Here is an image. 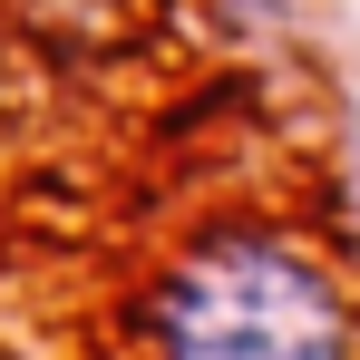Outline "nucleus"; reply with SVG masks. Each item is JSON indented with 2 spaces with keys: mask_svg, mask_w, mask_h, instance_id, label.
Masks as SVG:
<instances>
[{
  "mask_svg": "<svg viewBox=\"0 0 360 360\" xmlns=\"http://www.w3.org/2000/svg\"><path fill=\"white\" fill-rule=\"evenodd\" d=\"M146 360H360V311L302 234L205 224L136 292Z\"/></svg>",
  "mask_w": 360,
  "mask_h": 360,
  "instance_id": "nucleus-1",
  "label": "nucleus"
},
{
  "mask_svg": "<svg viewBox=\"0 0 360 360\" xmlns=\"http://www.w3.org/2000/svg\"><path fill=\"white\" fill-rule=\"evenodd\" d=\"M0 20H20L39 49H127L166 20V0H0Z\"/></svg>",
  "mask_w": 360,
  "mask_h": 360,
  "instance_id": "nucleus-2",
  "label": "nucleus"
}]
</instances>
